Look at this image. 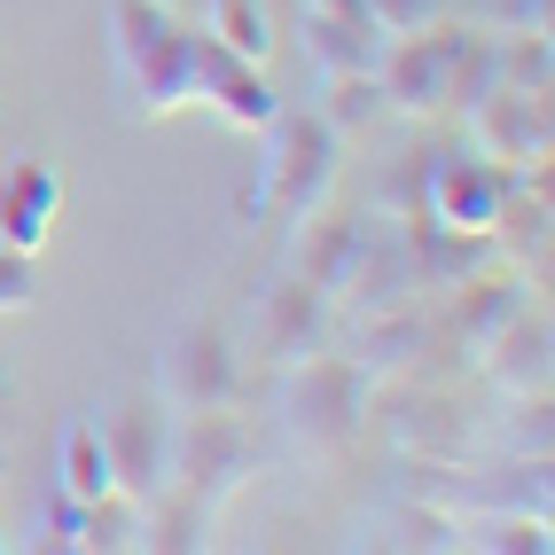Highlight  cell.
Segmentation results:
<instances>
[{
  "label": "cell",
  "mask_w": 555,
  "mask_h": 555,
  "mask_svg": "<svg viewBox=\"0 0 555 555\" xmlns=\"http://www.w3.org/2000/svg\"><path fill=\"white\" fill-rule=\"evenodd\" d=\"M267 150H258V189H250V219L267 235H289L337 196V150L345 133L321 126V109H274L267 126Z\"/></svg>",
  "instance_id": "6da1fadb"
},
{
  "label": "cell",
  "mask_w": 555,
  "mask_h": 555,
  "mask_svg": "<svg viewBox=\"0 0 555 555\" xmlns=\"http://www.w3.org/2000/svg\"><path fill=\"white\" fill-rule=\"evenodd\" d=\"M367 391H376V376H367L360 360L313 352V360H289L282 367L274 415H282V430L298 438L306 454H345L360 438V423H367Z\"/></svg>",
  "instance_id": "7a4b0ae2"
},
{
  "label": "cell",
  "mask_w": 555,
  "mask_h": 555,
  "mask_svg": "<svg viewBox=\"0 0 555 555\" xmlns=\"http://www.w3.org/2000/svg\"><path fill=\"white\" fill-rule=\"evenodd\" d=\"M250 462H258L250 423H235L228 406H189V415L172 406V469H165V486H180L204 508H219L250 477Z\"/></svg>",
  "instance_id": "3957f363"
},
{
  "label": "cell",
  "mask_w": 555,
  "mask_h": 555,
  "mask_svg": "<svg viewBox=\"0 0 555 555\" xmlns=\"http://www.w3.org/2000/svg\"><path fill=\"white\" fill-rule=\"evenodd\" d=\"M328 337H337V298L321 282H306L289 267L282 282L258 289V313H250V352L258 360H274V367L313 360V352H328Z\"/></svg>",
  "instance_id": "277c9868"
},
{
  "label": "cell",
  "mask_w": 555,
  "mask_h": 555,
  "mask_svg": "<svg viewBox=\"0 0 555 555\" xmlns=\"http://www.w3.org/2000/svg\"><path fill=\"white\" fill-rule=\"evenodd\" d=\"M94 430H102V454H109L118 493L157 501V493H165V469H172V406H165L157 391H133V399L109 406Z\"/></svg>",
  "instance_id": "5b68a950"
},
{
  "label": "cell",
  "mask_w": 555,
  "mask_h": 555,
  "mask_svg": "<svg viewBox=\"0 0 555 555\" xmlns=\"http://www.w3.org/2000/svg\"><path fill=\"white\" fill-rule=\"evenodd\" d=\"M235 391H243V360L228 345V328H219V321H189L165 345V360H157V399L189 415V406H228Z\"/></svg>",
  "instance_id": "8992f818"
},
{
  "label": "cell",
  "mask_w": 555,
  "mask_h": 555,
  "mask_svg": "<svg viewBox=\"0 0 555 555\" xmlns=\"http://www.w3.org/2000/svg\"><path fill=\"white\" fill-rule=\"evenodd\" d=\"M454 16H438L423 31H399V40L384 48L376 79H384V102L399 109V118H438L447 109V79H454Z\"/></svg>",
  "instance_id": "52a82bcc"
},
{
  "label": "cell",
  "mask_w": 555,
  "mask_h": 555,
  "mask_svg": "<svg viewBox=\"0 0 555 555\" xmlns=\"http://www.w3.org/2000/svg\"><path fill=\"white\" fill-rule=\"evenodd\" d=\"M469 118V150L486 157L493 172H540L547 165V94H516V87H493L486 102L462 109Z\"/></svg>",
  "instance_id": "ba28073f"
},
{
  "label": "cell",
  "mask_w": 555,
  "mask_h": 555,
  "mask_svg": "<svg viewBox=\"0 0 555 555\" xmlns=\"http://www.w3.org/2000/svg\"><path fill=\"white\" fill-rule=\"evenodd\" d=\"M118 79H126V94H133L141 118H172V109H189L196 102V24L165 16L150 40L118 63Z\"/></svg>",
  "instance_id": "9c48e42d"
},
{
  "label": "cell",
  "mask_w": 555,
  "mask_h": 555,
  "mask_svg": "<svg viewBox=\"0 0 555 555\" xmlns=\"http://www.w3.org/2000/svg\"><path fill=\"white\" fill-rule=\"evenodd\" d=\"M501 196H508V172H493L477 150H430V165H423V204H415V211L447 219V228H462V235H486L493 211H501Z\"/></svg>",
  "instance_id": "30bf717a"
},
{
  "label": "cell",
  "mask_w": 555,
  "mask_h": 555,
  "mask_svg": "<svg viewBox=\"0 0 555 555\" xmlns=\"http://www.w3.org/2000/svg\"><path fill=\"white\" fill-rule=\"evenodd\" d=\"M196 102L211 109V118H228V126H243V133H258L274 118V87H267V63H243L235 48H219V40H204L196 31Z\"/></svg>",
  "instance_id": "8fae6325"
},
{
  "label": "cell",
  "mask_w": 555,
  "mask_h": 555,
  "mask_svg": "<svg viewBox=\"0 0 555 555\" xmlns=\"http://www.w3.org/2000/svg\"><path fill=\"white\" fill-rule=\"evenodd\" d=\"M298 40L321 70H376L384 48H391V31L360 9V0H306L298 9Z\"/></svg>",
  "instance_id": "7c38bea8"
},
{
  "label": "cell",
  "mask_w": 555,
  "mask_h": 555,
  "mask_svg": "<svg viewBox=\"0 0 555 555\" xmlns=\"http://www.w3.org/2000/svg\"><path fill=\"white\" fill-rule=\"evenodd\" d=\"M399 250H406V282H415V298H423V289H454L462 274L486 267L493 235H462V228H447V219L415 211V219H406V235H399Z\"/></svg>",
  "instance_id": "4fadbf2b"
},
{
  "label": "cell",
  "mask_w": 555,
  "mask_h": 555,
  "mask_svg": "<svg viewBox=\"0 0 555 555\" xmlns=\"http://www.w3.org/2000/svg\"><path fill=\"white\" fill-rule=\"evenodd\" d=\"M447 298V313H438V337H454V345H486L501 321H516L532 306V282L525 274H462L454 289H438Z\"/></svg>",
  "instance_id": "5bb4252c"
},
{
  "label": "cell",
  "mask_w": 555,
  "mask_h": 555,
  "mask_svg": "<svg viewBox=\"0 0 555 555\" xmlns=\"http://www.w3.org/2000/svg\"><path fill=\"white\" fill-rule=\"evenodd\" d=\"M555 337H547V313L540 306H525L516 321H501L486 345H477V360H486V384L501 391V399H525V391H547V352Z\"/></svg>",
  "instance_id": "9a60e30c"
},
{
  "label": "cell",
  "mask_w": 555,
  "mask_h": 555,
  "mask_svg": "<svg viewBox=\"0 0 555 555\" xmlns=\"http://www.w3.org/2000/svg\"><path fill=\"white\" fill-rule=\"evenodd\" d=\"M55 211H63V180H55V165L16 157L9 172H0V243H9V250H40L48 228H55Z\"/></svg>",
  "instance_id": "2e32d148"
},
{
  "label": "cell",
  "mask_w": 555,
  "mask_h": 555,
  "mask_svg": "<svg viewBox=\"0 0 555 555\" xmlns=\"http://www.w3.org/2000/svg\"><path fill=\"white\" fill-rule=\"evenodd\" d=\"M399 454H415V462H469L477 430L462 423V406L447 391H415L399 406Z\"/></svg>",
  "instance_id": "e0dca14e"
},
{
  "label": "cell",
  "mask_w": 555,
  "mask_h": 555,
  "mask_svg": "<svg viewBox=\"0 0 555 555\" xmlns=\"http://www.w3.org/2000/svg\"><path fill=\"white\" fill-rule=\"evenodd\" d=\"M289 235H298V258H289V267L337 298V289L352 282V267H360V250H367V235H376V228H367V219H321V211H313L306 228H289Z\"/></svg>",
  "instance_id": "ac0fdd59"
},
{
  "label": "cell",
  "mask_w": 555,
  "mask_h": 555,
  "mask_svg": "<svg viewBox=\"0 0 555 555\" xmlns=\"http://www.w3.org/2000/svg\"><path fill=\"white\" fill-rule=\"evenodd\" d=\"M384 118H391V102H384L376 70H321V126L328 133H367Z\"/></svg>",
  "instance_id": "d6986e66"
},
{
  "label": "cell",
  "mask_w": 555,
  "mask_h": 555,
  "mask_svg": "<svg viewBox=\"0 0 555 555\" xmlns=\"http://www.w3.org/2000/svg\"><path fill=\"white\" fill-rule=\"evenodd\" d=\"M204 9V40H219V48H235L243 63H267L274 55V16H267V0H196Z\"/></svg>",
  "instance_id": "ffe728a7"
},
{
  "label": "cell",
  "mask_w": 555,
  "mask_h": 555,
  "mask_svg": "<svg viewBox=\"0 0 555 555\" xmlns=\"http://www.w3.org/2000/svg\"><path fill=\"white\" fill-rule=\"evenodd\" d=\"M55 493H70V501L118 493V477H109V454H102V430H94V423H70V430H63V447H55Z\"/></svg>",
  "instance_id": "44dd1931"
},
{
  "label": "cell",
  "mask_w": 555,
  "mask_h": 555,
  "mask_svg": "<svg viewBox=\"0 0 555 555\" xmlns=\"http://www.w3.org/2000/svg\"><path fill=\"white\" fill-rule=\"evenodd\" d=\"M493 87H516V94H547L555 87L547 31H493Z\"/></svg>",
  "instance_id": "7402d4cb"
},
{
  "label": "cell",
  "mask_w": 555,
  "mask_h": 555,
  "mask_svg": "<svg viewBox=\"0 0 555 555\" xmlns=\"http://www.w3.org/2000/svg\"><path fill=\"white\" fill-rule=\"evenodd\" d=\"M493 94V31L462 24L454 31V79H447V109H469Z\"/></svg>",
  "instance_id": "603a6c76"
},
{
  "label": "cell",
  "mask_w": 555,
  "mask_h": 555,
  "mask_svg": "<svg viewBox=\"0 0 555 555\" xmlns=\"http://www.w3.org/2000/svg\"><path fill=\"white\" fill-rule=\"evenodd\" d=\"M469 547H493V555H547V516H477Z\"/></svg>",
  "instance_id": "cb8c5ba5"
},
{
  "label": "cell",
  "mask_w": 555,
  "mask_h": 555,
  "mask_svg": "<svg viewBox=\"0 0 555 555\" xmlns=\"http://www.w3.org/2000/svg\"><path fill=\"white\" fill-rule=\"evenodd\" d=\"M555 406H547V391H525V399H508V430H501V447L508 454H547V438H555Z\"/></svg>",
  "instance_id": "d4e9b609"
},
{
  "label": "cell",
  "mask_w": 555,
  "mask_h": 555,
  "mask_svg": "<svg viewBox=\"0 0 555 555\" xmlns=\"http://www.w3.org/2000/svg\"><path fill=\"white\" fill-rule=\"evenodd\" d=\"M40 298V250H9L0 243V313H24Z\"/></svg>",
  "instance_id": "484cf974"
},
{
  "label": "cell",
  "mask_w": 555,
  "mask_h": 555,
  "mask_svg": "<svg viewBox=\"0 0 555 555\" xmlns=\"http://www.w3.org/2000/svg\"><path fill=\"white\" fill-rule=\"evenodd\" d=\"M555 0H477V24L486 31H547Z\"/></svg>",
  "instance_id": "4316f807"
},
{
  "label": "cell",
  "mask_w": 555,
  "mask_h": 555,
  "mask_svg": "<svg viewBox=\"0 0 555 555\" xmlns=\"http://www.w3.org/2000/svg\"><path fill=\"white\" fill-rule=\"evenodd\" d=\"M360 9H367V16H376V24L391 31V40H399V31L438 24V16H447V0H360Z\"/></svg>",
  "instance_id": "83f0119b"
},
{
  "label": "cell",
  "mask_w": 555,
  "mask_h": 555,
  "mask_svg": "<svg viewBox=\"0 0 555 555\" xmlns=\"http://www.w3.org/2000/svg\"><path fill=\"white\" fill-rule=\"evenodd\" d=\"M0 141H9V109H0Z\"/></svg>",
  "instance_id": "f1b7e54d"
},
{
  "label": "cell",
  "mask_w": 555,
  "mask_h": 555,
  "mask_svg": "<svg viewBox=\"0 0 555 555\" xmlns=\"http://www.w3.org/2000/svg\"><path fill=\"white\" fill-rule=\"evenodd\" d=\"M0 547H9V532H0Z\"/></svg>",
  "instance_id": "f546056e"
}]
</instances>
